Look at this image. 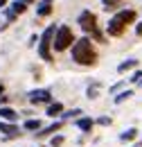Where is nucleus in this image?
Returning a JSON list of instances; mask_svg holds the SVG:
<instances>
[{"instance_id":"1","label":"nucleus","mask_w":142,"mask_h":147,"mask_svg":"<svg viewBox=\"0 0 142 147\" xmlns=\"http://www.w3.org/2000/svg\"><path fill=\"white\" fill-rule=\"evenodd\" d=\"M72 59L77 61V63H81V66H92L95 63V50H92V43H90V38H81V41H77L74 45H72Z\"/></svg>"},{"instance_id":"2","label":"nucleus","mask_w":142,"mask_h":147,"mask_svg":"<svg viewBox=\"0 0 142 147\" xmlns=\"http://www.w3.org/2000/svg\"><path fill=\"white\" fill-rule=\"evenodd\" d=\"M131 20H135V11H133V9L117 11V14L111 18V23H108V34H111V36H120V34L124 32V25L131 23Z\"/></svg>"},{"instance_id":"3","label":"nucleus","mask_w":142,"mask_h":147,"mask_svg":"<svg viewBox=\"0 0 142 147\" xmlns=\"http://www.w3.org/2000/svg\"><path fill=\"white\" fill-rule=\"evenodd\" d=\"M72 41H74L72 30L68 27V25H61V27L56 30V36H54V43H52V45H54V50H66Z\"/></svg>"},{"instance_id":"4","label":"nucleus","mask_w":142,"mask_h":147,"mask_svg":"<svg viewBox=\"0 0 142 147\" xmlns=\"http://www.w3.org/2000/svg\"><path fill=\"white\" fill-rule=\"evenodd\" d=\"M52 36H54V27H48L41 36V45H38V55L43 57L45 61H52V55H50V45H52Z\"/></svg>"},{"instance_id":"5","label":"nucleus","mask_w":142,"mask_h":147,"mask_svg":"<svg viewBox=\"0 0 142 147\" xmlns=\"http://www.w3.org/2000/svg\"><path fill=\"white\" fill-rule=\"evenodd\" d=\"M97 18H95V14H90V11H84L81 16H79V25H81V30L84 32H90V34H95L97 38H102V34L97 32Z\"/></svg>"},{"instance_id":"6","label":"nucleus","mask_w":142,"mask_h":147,"mask_svg":"<svg viewBox=\"0 0 142 147\" xmlns=\"http://www.w3.org/2000/svg\"><path fill=\"white\" fill-rule=\"evenodd\" d=\"M52 100V93L45 91V88H38V91H32L29 93V102L32 104H38V102H50Z\"/></svg>"},{"instance_id":"7","label":"nucleus","mask_w":142,"mask_h":147,"mask_svg":"<svg viewBox=\"0 0 142 147\" xmlns=\"http://www.w3.org/2000/svg\"><path fill=\"white\" fill-rule=\"evenodd\" d=\"M52 11V0H41V5H38V9H36V14L38 16H48Z\"/></svg>"},{"instance_id":"8","label":"nucleus","mask_w":142,"mask_h":147,"mask_svg":"<svg viewBox=\"0 0 142 147\" xmlns=\"http://www.w3.org/2000/svg\"><path fill=\"white\" fill-rule=\"evenodd\" d=\"M0 118L7 120V122H14V120H16V111L7 109V107H0Z\"/></svg>"},{"instance_id":"9","label":"nucleus","mask_w":142,"mask_h":147,"mask_svg":"<svg viewBox=\"0 0 142 147\" xmlns=\"http://www.w3.org/2000/svg\"><path fill=\"white\" fill-rule=\"evenodd\" d=\"M135 66H138L135 59H126V61H122V63L117 66V73H126V70H131V68H135Z\"/></svg>"},{"instance_id":"10","label":"nucleus","mask_w":142,"mask_h":147,"mask_svg":"<svg viewBox=\"0 0 142 147\" xmlns=\"http://www.w3.org/2000/svg\"><path fill=\"white\" fill-rule=\"evenodd\" d=\"M0 131H2V134H7V136H14V134H18V129L14 127V125H7V122H2V120H0Z\"/></svg>"},{"instance_id":"11","label":"nucleus","mask_w":142,"mask_h":147,"mask_svg":"<svg viewBox=\"0 0 142 147\" xmlns=\"http://www.w3.org/2000/svg\"><path fill=\"white\" fill-rule=\"evenodd\" d=\"M77 127L81 129V131H90L92 129V120L90 118H81V120H77Z\"/></svg>"},{"instance_id":"12","label":"nucleus","mask_w":142,"mask_h":147,"mask_svg":"<svg viewBox=\"0 0 142 147\" xmlns=\"http://www.w3.org/2000/svg\"><path fill=\"white\" fill-rule=\"evenodd\" d=\"M59 113H63V107H61V104H59V102H54V104H50V107H48V115H59Z\"/></svg>"},{"instance_id":"13","label":"nucleus","mask_w":142,"mask_h":147,"mask_svg":"<svg viewBox=\"0 0 142 147\" xmlns=\"http://www.w3.org/2000/svg\"><path fill=\"white\" fill-rule=\"evenodd\" d=\"M135 136H138V129H126L120 138H122L124 143H129V140H135Z\"/></svg>"},{"instance_id":"14","label":"nucleus","mask_w":142,"mask_h":147,"mask_svg":"<svg viewBox=\"0 0 142 147\" xmlns=\"http://www.w3.org/2000/svg\"><path fill=\"white\" fill-rule=\"evenodd\" d=\"M56 129H61V122H54V125H50V127H45L41 134H38V138H43V136H48V134H54Z\"/></svg>"},{"instance_id":"15","label":"nucleus","mask_w":142,"mask_h":147,"mask_svg":"<svg viewBox=\"0 0 142 147\" xmlns=\"http://www.w3.org/2000/svg\"><path fill=\"white\" fill-rule=\"evenodd\" d=\"M25 9H27V5H23V2L14 0V5H11V11H14V16H16V14H23Z\"/></svg>"},{"instance_id":"16","label":"nucleus","mask_w":142,"mask_h":147,"mask_svg":"<svg viewBox=\"0 0 142 147\" xmlns=\"http://www.w3.org/2000/svg\"><path fill=\"white\" fill-rule=\"evenodd\" d=\"M25 129H27V131H38V129H41V122H38V120H27V122H25Z\"/></svg>"},{"instance_id":"17","label":"nucleus","mask_w":142,"mask_h":147,"mask_svg":"<svg viewBox=\"0 0 142 147\" xmlns=\"http://www.w3.org/2000/svg\"><path fill=\"white\" fill-rule=\"evenodd\" d=\"M131 95H133V91H124V93H120V95L115 97V104H122V102H124V100H129Z\"/></svg>"},{"instance_id":"18","label":"nucleus","mask_w":142,"mask_h":147,"mask_svg":"<svg viewBox=\"0 0 142 147\" xmlns=\"http://www.w3.org/2000/svg\"><path fill=\"white\" fill-rule=\"evenodd\" d=\"M104 2V7H115V5H120L122 0H102Z\"/></svg>"},{"instance_id":"19","label":"nucleus","mask_w":142,"mask_h":147,"mask_svg":"<svg viewBox=\"0 0 142 147\" xmlns=\"http://www.w3.org/2000/svg\"><path fill=\"white\" fill-rule=\"evenodd\" d=\"M61 143H63V136H54L52 138V147H59Z\"/></svg>"},{"instance_id":"20","label":"nucleus","mask_w":142,"mask_h":147,"mask_svg":"<svg viewBox=\"0 0 142 147\" xmlns=\"http://www.w3.org/2000/svg\"><path fill=\"white\" fill-rule=\"evenodd\" d=\"M140 79H142V73H140V70H135L133 77H131V82H140Z\"/></svg>"},{"instance_id":"21","label":"nucleus","mask_w":142,"mask_h":147,"mask_svg":"<svg viewBox=\"0 0 142 147\" xmlns=\"http://www.w3.org/2000/svg\"><path fill=\"white\" fill-rule=\"evenodd\" d=\"M97 88H99V86H97V84H95V86H92V88H88V97H95V95H97Z\"/></svg>"},{"instance_id":"22","label":"nucleus","mask_w":142,"mask_h":147,"mask_svg":"<svg viewBox=\"0 0 142 147\" xmlns=\"http://www.w3.org/2000/svg\"><path fill=\"white\" fill-rule=\"evenodd\" d=\"M79 113H81V111H79V109H74V111H68V113H63V118H70V115H79Z\"/></svg>"},{"instance_id":"23","label":"nucleus","mask_w":142,"mask_h":147,"mask_svg":"<svg viewBox=\"0 0 142 147\" xmlns=\"http://www.w3.org/2000/svg\"><path fill=\"white\" fill-rule=\"evenodd\" d=\"M99 125H111V118H99Z\"/></svg>"},{"instance_id":"24","label":"nucleus","mask_w":142,"mask_h":147,"mask_svg":"<svg viewBox=\"0 0 142 147\" xmlns=\"http://www.w3.org/2000/svg\"><path fill=\"white\" fill-rule=\"evenodd\" d=\"M18 2H23V5H32L34 0H18Z\"/></svg>"},{"instance_id":"25","label":"nucleus","mask_w":142,"mask_h":147,"mask_svg":"<svg viewBox=\"0 0 142 147\" xmlns=\"http://www.w3.org/2000/svg\"><path fill=\"white\" fill-rule=\"evenodd\" d=\"M135 32H138V34H142V23L138 25V30H135Z\"/></svg>"},{"instance_id":"26","label":"nucleus","mask_w":142,"mask_h":147,"mask_svg":"<svg viewBox=\"0 0 142 147\" xmlns=\"http://www.w3.org/2000/svg\"><path fill=\"white\" fill-rule=\"evenodd\" d=\"M5 5H7V0H0V7H5Z\"/></svg>"},{"instance_id":"27","label":"nucleus","mask_w":142,"mask_h":147,"mask_svg":"<svg viewBox=\"0 0 142 147\" xmlns=\"http://www.w3.org/2000/svg\"><path fill=\"white\" fill-rule=\"evenodd\" d=\"M2 102H7V97H0V104H2Z\"/></svg>"},{"instance_id":"28","label":"nucleus","mask_w":142,"mask_h":147,"mask_svg":"<svg viewBox=\"0 0 142 147\" xmlns=\"http://www.w3.org/2000/svg\"><path fill=\"white\" fill-rule=\"evenodd\" d=\"M0 95H2V86H0Z\"/></svg>"},{"instance_id":"29","label":"nucleus","mask_w":142,"mask_h":147,"mask_svg":"<svg viewBox=\"0 0 142 147\" xmlns=\"http://www.w3.org/2000/svg\"><path fill=\"white\" fill-rule=\"evenodd\" d=\"M140 84H142V79H140Z\"/></svg>"}]
</instances>
